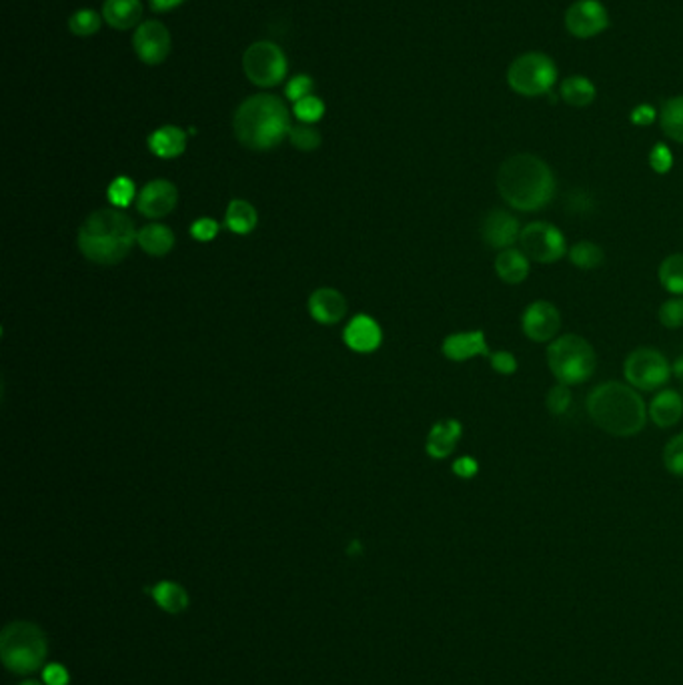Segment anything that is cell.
<instances>
[{
  "label": "cell",
  "mask_w": 683,
  "mask_h": 685,
  "mask_svg": "<svg viewBox=\"0 0 683 685\" xmlns=\"http://www.w3.org/2000/svg\"><path fill=\"white\" fill-rule=\"evenodd\" d=\"M454 473L457 477L461 479H471L475 477L479 473V463L474 459V457H459L455 463H454Z\"/></svg>",
  "instance_id": "b9f144b4"
},
{
  "label": "cell",
  "mask_w": 683,
  "mask_h": 685,
  "mask_svg": "<svg viewBox=\"0 0 683 685\" xmlns=\"http://www.w3.org/2000/svg\"><path fill=\"white\" fill-rule=\"evenodd\" d=\"M135 50L147 65H160L170 53V35L163 23L147 20L135 33Z\"/></svg>",
  "instance_id": "4fadbf2b"
},
{
  "label": "cell",
  "mask_w": 683,
  "mask_h": 685,
  "mask_svg": "<svg viewBox=\"0 0 683 685\" xmlns=\"http://www.w3.org/2000/svg\"><path fill=\"white\" fill-rule=\"evenodd\" d=\"M190 233L197 240H213L219 233V225L213 219H199L197 223L190 227Z\"/></svg>",
  "instance_id": "60d3db41"
},
{
  "label": "cell",
  "mask_w": 683,
  "mask_h": 685,
  "mask_svg": "<svg viewBox=\"0 0 683 685\" xmlns=\"http://www.w3.org/2000/svg\"><path fill=\"white\" fill-rule=\"evenodd\" d=\"M140 15H143L140 0H107L103 6L105 20L117 30L135 26L140 20Z\"/></svg>",
  "instance_id": "603a6c76"
},
{
  "label": "cell",
  "mask_w": 683,
  "mask_h": 685,
  "mask_svg": "<svg viewBox=\"0 0 683 685\" xmlns=\"http://www.w3.org/2000/svg\"><path fill=\"white\" fill-rule=\"evenodd\" d=\"M148 3L155 10H158V13H163V10H170L178 5H183L185 0H148Z\"/></svg>",
  "instance_id": "f6af8a7d"
},
{
  "label": "cell",
  "mask_w": 683,
  "mask_h": 685,
  "mask_svg": "<svg viewBox=\"0 0 683 685\" xmlns=\"http://www.w3.org/2000/svg\"><path fill=\"white\" fill-rule=\"evenodd\" d=\"M291 143L301 150H315L321 145V135L313 127H293L289 133Z\"/></svg>",
  "instance_id": "8d00e7d4"
},
{
  "label": "cell",
  "mask_w": 683,
  "mask_h": 685,
  "mask_svg": "<svg viewBox=\"0 0 683 685\" xmlns=\"http://www.w3.org/2000/svg\"><path fill=\"white\" fill-rule=\"evenodd\" d=\"M489 345L484 331H467L454 333L443 341V355L455 363H464L474 357H489Z\"/></svg>",
  "instance_id": "2e32d148"
},
{
  "label": "cell",
  "mask_w": 683,
  "mask_h": 685,
  "mask_svg": "<svg viewBox=\"0 0 683 685\" xmlns=\"http://www.w3.org/2000/svg\"><path fill=\"white\" fill-rule=\"evenodd\" d=\"M43 678L48 685H66L68 683V671L58 666V663H50V666L45 668Z\"/></svg>",
  "instance_id": "7bdbcfd3"
},
{
  "label": "cell",
  "mask_w": 683,
  "mask_h": 685,
  "mask_svg": "<svg viewBox=\"0 0 683 685\" xmlns=\"http://www.w3.org/2000/svg\"><path fill=\"white\" fill-rule=\"evenodd\" d=\"M0 653L5 666L15 673H33L43 666L46 641L43 631L33 623H10L0 638Z\"/></svg>",
  "instance_id": "8992f818"
},
{
  "label": "cell",
  "mask_w": 683,
  "mask_h": 685,
  "mask_svg": "<svg viewBox=\"0 0 683 685\" xmlns=\"http://www.w3.org/2000/svg\"><path fill=\"white\" fill-rule=\"evenodd\" d=\"M153 598L157 601V606L160 609H165L168 613H180L189 606V596L187 591L178 586V583L173 581H160L153 588Z\"/></svg>",
  "instance_id": "484cf974"
},
{
  "label": "cell",
  "mask_w": 683,
  "mask_h": 685,
  "mask_svg": "<svg viewBox=\"0 0 683 685\" xmlns=\"http://www.w3.org/2000/svg\"><path fill=\"white\" fill-rule=\"evenodd\" d=\"M243 68L257 87H275L287 75V58L273 43H255L243 55Z\"/></svg>",
  "instance_id": "30bf717a"
},
{
  "label": "cell",
  "mask_w": 683,
  "mask_h": 685,
  "mask_svg": "<svg viewBox=\"0 0 683 685\" xmlns=\"http://www.w3.org/2000/svg\"><path fill=\"white\" fill-rule=\"evenodd\" d=\"M257 225V210L247 200H233L227 209V227L237 235H247Z\"/></svg>",
  "instance_id": "f546056e"
},
{
  "label": "cell",
  "mask_w": 683,
  "mask_h": 685,
  "mask_svg": "<svg viewBox=\"0 0 683 685\" xmlns=\"http://www.w3.org/2000/svg\"><path fill=\"white\" fill-rule=\"evenodd\" d=\"M531 259L521 249H505L499 250L495 259V273L507 285H519L529 277Z\"/></svg>",
  "instance_id": "ffe728a7"
},
{
  "label": "cell",
  "mask_w": 683,
  "mask_h": 685,
  "mask_svg": "<svg viewBox=\"0 0 683 685\" xmlns=\"http://www.w3.org/2000/svg\"><path fill=\"white\" fill-rule=\"evenodd\" d=\"M609 25L606 6L599 0H577L569 6L566 15V26L574 36L591 38L604 33Z\"/></svg>",
  "instance_id": "7c38bea8"
},
{
  "label": "cell",
  "mask_w": 683,
  "mask_h": 685,
  "mask_svg": "<svg viewBox=\"0 0 683 685\" xmlns=\"http://www.w3.org/2000/svg\"><path fill=\"white\" fill-rule=\"evenodd\" d=\"M659 123L671 140L683 143V95L666 100L659 110Z\"/></svg>",
  "instance_id": "4316f807"
},
{
  "label": "cell",
  "mask_w": 683,
  "mask_h": 685,
  "mask_svg": "<svg viewBox=\"0 0 683 685\" xmlns=\"http://www.w3.org/2000/svg\"><path fill=\"white\" fill-rule=\"evenodd\" d=\"M649 165L659 175H666L674 167V155H671L669 147L664 143H658L654 148L649 150Z\"/></svg>",
  "instance_id": "f35d334b"
},
{
  "label": "cell",
  "mask_w": 683,
  "mask_h": 685,
  "mask_svg": "<svg viewBox=\"0 0 683 685\" xmlns=\"http://www.w3.org/2000/svg\"><path fill=\"white\" fill-rule=\"evenodd\" d=\"M571 401H574V397H571L569 387L557 383V385H554L547 391L545 407L551 415L559 417V415H564V413H567V409L571 407Z\"/></svg>",
  "instance_id": "d6a6232c"
},
{
  "label": "cell",
  "mask_w": 683,
  "mask_h": 685,
  "mask_svg": "<svg viewBox=\"0 0 683 685\" xmlns=\"http://www.w3.org/2000/svg\"><path fill=\"white\" fill-rule=\"evenodd\" d=\"M624 375L629 385L637 391H659L674 373L668 359L658 349L639 347L627 355Z\"/></svg>",
  "instance_id": "ba28073f"
},
{
  "label": "cell",
  "mask_w": 683,
  "mask_h": 685,
  "mask_svg": "<svg viewBox=\"0 0 683 685\" xmlns=\"http://www.w3.org/2000/svg\"><path fill=\"white\" fill-rule=\"evenodd\" d=\"M561 97L571 107H587L594 103L596 87L586 77H569L561 85Z\"/></svg>",
  "instance_id": "83f0119b"
},
{
  "label": "cell",
  "mask_w": 683,
  "mask_h": 685,
  "mask_svg": "<svg viewBox=\"0 0 683 685\" xmlns=\"http://www.w3.org/2000/svg\"><path fill=\"white\" fill-rule=\"evenodd\" d=\"M309 311L315 321L333 325L347 313V301L335 289H319L309 299Z\"/></svg>",
  "instance_id": "ac0fdd59"
},
{
  "label": "cell",
  "mask_w": 683,
  "mask_h": 685,
  "mask_svg": "<svg viewBox=\"0 0 683 685\" xmlns=\"http://www.w3.org/2000/svg\"><path fill=\"white\" fill-rule=\"evenodd\" d=\"M135 199V183L127 177H118L108 187V200L115 207H128L130 200Z\"/></svg>",
  "instance_id": "e575fe53"
},
{
  "label": "cell",
  "mask_w": 683,
  "mask_h": 685,
  "mask_svg": "<svg viewBox=\"0 0 683 685\" xmlns=\"http://www.w3.org/2000/svg\"><path fill=\"white\" fill-rule=\"evenodd\" d=\"M311 90H313V80H311L309 77L301 75V77H295L287 85V97L297 103V100H301V98L311 97Z\"/></svg>",
  "instance_id": "ab89813d"
},
{
  "label": "cell",
  "mask_w": 683,
  "mask_h": 685,
  "mask_svg": "<svg viewBox=\"0 0 683 685\" xmlns=\"http://www.w3.org/2000/svg\"><path fill=\"white\" fill-rule=\"evenodd\" d=\"M671 373H674V375H676L679 381H683V355L678 357L674 365H671Z\"/></svg>",
  "instance_id": "bcb514c9"
},
{
  "label": "cell",
  "mask_w": 683,
  "mask_h": 685,
  "mask_svg": "<svg viewBox=\"0 0 683 685\" xmlns=\"http://www.w3.org/2000/svg\"><path fill=\"white\" fill-rule=\"evenodd\" d=\"M649 419L659 429L676 427L683 417V399L676 389H659L649 403Z\"/></svg>",
  "instance_id": "e0dca14e"
},
{
  "label": "cell",
  "mask_w": 683,
  "mask_h": 685,
  "mask_svg": "<svg viewBox=\"0 0 683 685\" xmlns=\"http://www.w3.org/2000/svg\"><path fill=\"white\" fill-rule=\"evenodd\" d=\"M519 247L524 253L541 265L557 263L567 255V240L561 229L547 220H534L521 229Z\"/></svg>",
  "instance_id": "9c48e42d"
},
{
  "label": "cell",
  "mask_w": 683,
  "mask_h": 685,
  "mask_svg": "<svg viewBox=\"0 0 683 685\" xmlns=\"http://www.w3.org/2000/svg\"><path fill=\"white\" fill-rule=\"evenodd\" d=\"M567 257L571 265L584 271L597 269L606 263L604 249L594 243V240H577V243L569 247Z\"/></svg>",
  "instance_id": "d4e9b609"
},
{
  "label": "cell",
  "mask_w": 683,
  "mask_h": 685,
  "mask_svg": "<svg viewBox=\"0 0 683 685\" xmlns=\"http://www.w3.org/2000/svg\"><path fill=\"white\" fill-rule=\"evenodd\" d=\"M587 415L614 437H634L646 427L647 405L629 383L607 381L589 391Z\"/></svg>",
  "instance_id": "7a4b0ae2"
},
{
  "label": "cell",
  "mask_w": 683,
  "mask_h": 685,
  "mask_svg": "<svg viewBox=\"0 0 683 685\" xmlns=\"http://www.w3.org/2000/svg\"><path fill=\"white\" fill-rule=\"evenodd\" d=\"M659 285L671 295H683V255L676 253L661 261L658 271Z\"/></svg>",
  "instance_id": "f1b7e54d"
},
{
  "label": "cell",
  "mask_w": 683,
  "mask_h": 685,
  "mask_svg": "<svg viewBox=\"0 0 683 685\" xmlns=\"http://www.w3.org/2000/svg\"><path fill=\"white\" fill-rule=\"evenodd\" d=\"M481 237H484L487 247L495 250L511 249L515 243H519L521 237L519 219L504 209L491 210L484 219V225H481Z\"/></svg>",
  "instance_id": "5bb4252c"
},
{
  "label": "cell",
  "mask_w": 683,
  "mask_h": 685,
  "mask_svg": "<svg viewBox=\"0 0 683 685\" xmlns=\"http://www.w3.org/2000/svg\"><path fill=\"white\" fill-rule=\"evenodd\" d=\"M381 329L367 315L355 317L345 329V342L357 353H371L381 345Z\"/></svg>",
  "instance_id": "44dd1931"
},
{
  "label": "cell",
  "mask_w": 683,
  "mask_h": 685,
  "mask_svg": "<svg viewBox=\"0 0 683 685\" xmlns=\"http://www.w3.org/2000/svg\"><path fill=\"white\" fill-rule=\"evenodd\" d=\"M464 427L457 419H445L435 423L427 435V453L433 459H447L455 451Z\"/></svg>",
  "instance_id": "d6986e66"
},
{
  "label": "cell",
  "mask_w": 683,
  "mask_h": 685,
  "mask_svg": "<svg viewBox=\"0 0 683 685\" xmlns=\"http://www.w3.org/2000/svg\"><path fill=\"white\" fill-rule=\"evenodd\" d=\"M177 187L168 180H153L140 190L137 207L148 219L167 217L177 207Z\"/></svg>",
  "instance_id": "9a60e30c"
},
{
  "label": "cell",
  "mask_w": 683,
  "mask_h": 685,
  "mask_svg": "<svg viewBox=\"0 0 683 685\" xmlns=\"http://www.w3.org/2000/svg\"><path fill=\"white\" fill-rule=\"evenodd\" d=\"M497 190L511 209L534 213L551 203L556 195V177L544 158L521 153L499 167Z\"/></svg>",
  "instance_id": "6da1fadb"
},
{
  "label": "cell",
  "mask_w": 683,
  "mask_h": 685,
  "mask_svg": "<svg viewBox=\"0 0 683 685\" xmlns=\"http://www.w3.org/2000/svg\"><path fill=\"white\" fill-rule=\"evenodd\" d=\"M187 135L178 127H163L148 137V148L160 158H175L183 155Z\"/></svg>",
  "instance_id": "7402d4cb"
},
{
  "label": "cell",
  "mask_w": 683,
  "mask_h": 685,
  "mask_svg": "<svg viewBox=\"0 0 683 685\" xmlns=\"http://www.w3.org/2000/svg\"><path fill=\"white\" fill-rule=\"evenodd\" d=\"M68 26L76 36H90L100 28V18L95 10H78L70 16Z\"/></svg>",
  "instance_id": "836d02e7"
},
{
  "label": "cell",
  "mask_w": 683,
  "mask_h": 685,
  "mask_svg": "<svg viewBox=\"0 0 683 685\" xmlns=\"http://www.w3.org/2000/svg\"><path fill=\"white\" fill-rule=\"evenodd\" d=\"M561 329L559 309L549 301H534L521 313V331L535 342L554 341Z\"/></svg>",
  "instance_id": "8fae6325"
},
{
  "label": "cell",
  "mask_w": 683,
  "mask_h": 685,
  "mask_svg": "<svg viewBox=\"0 0 683 685\" xmlns=\"http://www.w3.org/2000/svg\"><path fill=\"white\" fill-rule=\"evenodd\" d=\"M289 133V110L283 100L273 95L247 98L235 115V135L239 143L247 148H273Z\"/></svg>",
  "instance_id": "277c9868"
},
{
  "label": "cell",
  "mask_w": 683,
  "mask_h": 685,
  "mask_svg": "<svg viewBox=\"0 0 683 685\" xmlns=\"http://www.w3.org/2000/svg\"><path fill=\"white\" fill-rule=\"evenodd\" d=\"M631 120H634V123L639 125V127H646V125L654 123V120H656V110H654V107H649V105H641V107L634 108V113H631Z\"/></svg>",
  "instance_id": "ee69618b"
},
{
  "label": "cell",
  "mask_w": 683,
  "mask_h": 685,
  "mask_svg": "<svg viewBox=\"0 0 683 685\" xmlns=\"http://www.w3.org/2000/svg\"><path fill=\"white\" fill-rule=\"evenodd\" d=\"M138 239L133 220L113 209L93 213L78 230V247L83 255L98 265H117Z\"/></svg>",
  "instance_id": "3957f363"
},
{
  "label": "cell",
  "mask_w": 683,
  "mask_h": 685,
  "mask_svg": "<svg viewBox=\"0 0 683 685\" xmlns=\"http://www.w3.org/2000/svg\"><path fill=\"white\" fill-rule=\"evenodd\" d=\"M547 367L557 383L567 387L581 385L596 375L597 355L591 342L579 335H561L549 342Z\"/></svg>",
  "instance_id": "5b68a950"
},
{
  "label": "cell",
  "mask_w": 683,
  "mask_h": 685,
  "mask_svg": "<svg viewBox=\"0 0 683 685\" xmlns=\"http://www.w3.org/2000/svg\"><path fill=\"white\" fill-rule=\"evenodd\" d=\"M489 363L494 371H497L499 375H514L517 371V357L511 351H491L489 353Z\"/></svg>",
  "instance_id": "74e56055"
},
{
  "label": "cell",
  "mask_w": 683,
  "mask_h": 685,
  "mask_svg": "<svg viewBox=\"0 0 683 685\" xmlns=\"http://www.w3.org/2000/svg\"><path fill=\"white\" fill-rule=\"evenodd\" d=\"M664 465L676 477H683V433L671 437L664 447Z\"/></svg>",
  "instance_id": "1f68e13d"
},
{
  "label": "cell",
  "mask_w": 683,
  "mask_h": 685,
  "mask_svg": "<svg viewBox=\"0 0 683 685\" xmlns=\"http://www.w3.org/2000/svg\"><path fill=\"white\" fill-rule=\"evenodd\" d=\"M23 685H38V683H33V681H26V683H23Z\"/></svg>",
  "instance_id": "7dc6e473"
},
{
  "label": "cell",
  "mask_w": 683,
  "mask_h": 685,
  "mask_svg": "<svg viewBox=\"0 0 683 685\" xmlns=\"http://www.w3.org/2000/svg\"><path fill=\"white\" fill-rule=\"evenodd\" d=\"M557 68L547 55L527 53L517 56L507 70V83L524 97L545 95L554 87Z\"/></svg>",
  "instance_id": "52a82bcc"
},
{
  "label": "cell",
  "mask_w": 683,
  "mask_h": 685,
  "mask_svg": "<svg viewBox=\"0 0 683 685\" xmlns=\"http://www.w3.org/2000/svg\"><path fill=\"white\" fill-rule=\"evenodd\" d=\"M659 323L666 329H681L683 327V297H671L659 305L658 311Z\"/></svg>",
  "instance_id": "4dcf8cb0"
},
{
  "label": "cell",
  "mask_w": 683,
  "mask_h": 685,
  "mask_svg": "<svg viewBox=\"0 0 683 685\" xmlns=\"http://www.w3.org/2000/svg\"><path fill=\"white\" fill-rule=\"evenodd\" d=\"M138 245L143 247L145 253L153 257L167 255L175 245V235L167 225H148L143 230H138Z\"/></svg>",
  "instance_id": "cb8c5ba5"
},
{
  "label": "cell",
  "mask_w": 683,
  "mask_h": 685,
  "mask_svg": "<svg viewBox=\"0 0 683 685\" xmlns=\"http://www.w3.org/2000/svg\"><path fill=\"white\" fill-rule=\"evenodd\" d=\"M295 117L303 123H317V120L325 115V105L323 100L317 97H305L295 103Z\"/></svg>",
  "instance_id": "d590c367"
}]
</instances>
